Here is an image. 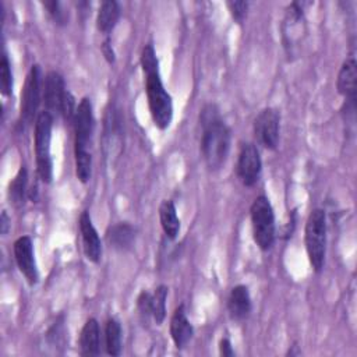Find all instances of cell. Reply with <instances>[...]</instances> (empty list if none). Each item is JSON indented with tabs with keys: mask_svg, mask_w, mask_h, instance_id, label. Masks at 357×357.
Wrapping results in <instances>:
<instances>
[{
	"mask_svg": "<svg viewBox=\"0 0 357 357\" xmlns=\"http://www.w3.org/2000/svg\"><path fill=\"white\" fill-rule=\"evenodd\" d=\"M199 121L202 127L201 149L204 159L209 169H220L230 151V130L215 105H206L202 109Z\"/></svg>",
	"mask_w": 357,
	"mask_h": 357,
	"instance_id": "6da1fadb",
	"label": "cell"
},
{
	"mask_svg": "<svg viewBox=\"0 0 357 357\" xmlns=\"http://www.w3.org/2000/svg\"><path fill=\"white\" fill-rule=\"evenodd\" d=\"M146 98L148 106L155 126L160 130H166L173 119V102L169 92L165 89L160 79L159 67L145 70Z\"/></svg>",
	"mask_w": 357,
	"mask_h": 357,
	"instance_id": "7a4b0ae2",
	"label": "cell"
},
{
	"mask_svg": "<svg viewBox=\"0 0 357 357\" xmlns=\"http://www.w3.org/2000/svg\"><path fill=\"white\" fill-rule=\"evenodd\" d=\"M305 250L315 272H321L326 251V218L322 209H314L305 223Z\"/></svg>",
	"mask_w": 357,
	"mask_h": 357,
	"instance_id": "3957f363",
	"label": "cell"
},
{
	"mask_svg": "<svg viewBox=\"0 0 357 357\" xmlns=\"http://www.w3.org/2000/svg\"><path fill=\"white\" fill-rule=\"evenodd\" d=\"M53 116L46 110L40 112L35 120V153L38 174L43 183H50L53 177V163L50 155Z\"/></svg>",
	"mask_w": 357,
	"mask_h": 357,
	"instance_id": "277c9868",
	"label": "cell"
},
{
	"mask_svg": "<svg viewBox=\"0 0 357 357\" xmlns=\"http://www.w3.org/2000/svg\"><path fill=\"white\" fill-rule=\"evenodd\" d=\"M252 234L257 245L261 250H269L275 241V215L269 199L259 195L251 205Z\"/></svg>",
	"mask_w": 357,
	"mask_h": 357,
	"instance_id": "5b68a950",
	"label": "cell"
},
{
	"mask_svg": "<svg viewBox=\"0 0 357 357\" xmlns=\"http://www.w3.org/2000/svg\"><path fill=\"white\" fill-rule=\"evenodd\" d=\"M42 73L38 64H33L26 75L25 85L21 93V119L29 124L38 113L42 96ZM36 120V119H35Z\"/></svg>",
	"mask_w": 357,
	"mask_h": 357,
	"instance_id": "8992f818",
	"label": "cell"
},
{
	"mask_svg": "<svg viewBox=\"0 0 357 357\" xmlns=\"http://www.w3.org/2000/svg\"><path fill=\"white\" fill-rule=\"evenodd\" d=\"M280 116L276 109H264L254 121V134L257 141L266 149H275L279 142Z\"/></svg>",
	"mask_w": 357,
	"mask_h": 357,
	"instance_id": "52a82bcc",
	"label": "cell"
},
{
	"mask_svg": "<svg viewBox=\"0 0 357 357\" xmlns=\"http://www.w3.org/2000/svg\"><path fill=\"white\" fill-rule=\"evenodd\" d=\"M261 169L262 162L258 148L251 142L243 144L237 159V176L240 181L247 187L254 185L259 178Z\"/></svg>",
	"mask_w": 357,
	"mask_h": 357,
	"instance_id": "ba28073f",
	"label": "cell"
},
{
	"mask_svg": "<svg viewBox=\"0 0 357 357\" xmlns=\"http://www.w3.org/2000/svg\"><path fill=\"white\" fill-rule=\"evenodd\" d=\"M73 126H74V149H88L91 137L93 132L92 103L88 98H84L77 106Z\"/></svg>",
	"mask_w": 357,
	"mask_h": 357,
	"instance_id": "9c48e42d",
	"label": "cell"
},
{
	"mask_svg": "<svg viewBox=\"0 0 357 357\" xmlns=\"http://www.w3.org/2000/svg\"><path fill=\"white\" fill-rule=\"evenodd\" d=\"M14 257L18 269L25 276L29 284H35L38 282V268L35 262L33 244L29 236H22L14 243Z\"/></svg>",
	"mask_w": 357,
	"mask_h": 357,
	"instance_id": "30bf717a",
	"label": "cell"
},
{
	"mask_svg": "<svg viewBox=\"0 0 357 357\" xmlns=\"http://www.w3.org/2000/svg\"><path fill=\"white\" fill-rule=\"evenodd\" d=\"M337 91L346 100V109L354 113L356 109V91H357V64L353 57L347 59L337 74Z\"/></svg>",
	"mask_w": 357,
	"mask_h": 357,
	"instance_id": "8fae6325",
	"label": "cell"
},
{
	"mask_svg": "<svg viewBox=\"0 0 357 357\" xmlns=\"http://www.w3.org/2000/svg\"><path fill=\"white\" fill-rule=\"evenodd\" d=\"M64 93L66 88L63 77L56 71L47 73L43 81V102L47 113H50L52 116L60 113V106Z\"/></svg>",
	"mask_w": 357,
	"mask_h": 357,
	"instance_id": "7c38bea8",
	"label": "cell"
},
{
	"mask_svg": "<svg viewBox=\"0 0 357 357\" xmlns=\"http://www.w3.org/2000/svg\"><path fill=\"white\" fill-rule=\"evenodd\" d=\"M79 231L82 237V248L86 255V258L95 264L100 261L102 255V245L100 238L98 236L96 229L92 225L91 216L86 211H84L79 216Z\"/></svg>",
	"mask_w": 357,
	"mask_h": 357,
	"instance_id": "4fadbf2b",
	"label": "cell"
},
{
	"mask_svg": "<svg viewBox=\"0 0 357 357\" xmlns=\"http://www.w3.org/2000/svg\"><path fill=\"white\" fill-rule=\"evenodd\" d=\"M192 333H194V329L185 315L184 305L177 307L170 318V335L174 344L178 349H183L191 340Z\"/></svg>",
	"mask_w": 357,
	"mask_h": 357,
	"instance_id": "5bb4252c",
	"label": "cell"
},
{
	"mask_svg": "<svg viewBox=\"0 0 357 357\" xmlns=\"http://www.w3.org/2000/svg\"><path fill=\"white\" fill-rule=\"evenodd\" d=\"M100 331L96 319L91 318L85 322L79 335V353L82 356H98L100 353Z\"/></svg>",
	"mask_w": 357,
	"mask_h": 357,
	"instance_id": "9a60e30c",
	"label": "cell"
},
{
	"mask_svg": "<svg viewBox=\"0 0 357 357\" xmlns=\"http://www.w3.org/2000/svg\"><path fill=\"white\" fill-rule=\"evenodd\" d=\"M227 308L234 319L245 318L251 311V298L248 289L244 284L234 286L227 300Z\"/></svg>",
	"mask_w": 357,
	"mask_h": 357,
	"instance_id": "2e32d148",
	"label": "cell"
},
{
	"mask_svg": "<svg viewBox=\"0 0 357 357\" xmlns=\"http://www.w3.org/2000/svg\"><path fill=\"white\" fill-rule=\"evenodd\" d=\"M106 238L112 247L117 250H127L135 240V229L130 223L120 222L107 229Z\"/></svg>",
	"mask_w": 357,
	"mask_h": 357,
	"instance_id": "e0dca14e",
	"label": "cell"
},
{
	"mask_svg": "<svg viewBox=\"0 0 357 357\" xmlns=\"http://www.w3.org/2000/svg\"><path fill=\"white\" fill-rule=\"evenodd\" d=\"M120 17V6L114 0H106L100 4L96 15V26L103 33H110Z\"/></svg>",
	"mask_w": 357,
	"mask_h": 357,
	"instance_id": "ac0fdd59",
	"label": "cell"
},
{
	"mask_svg": "<svg viewBox=\"0 0 357 357\" xmlns=\"http://www.w3.org/2000/svg\"><path fill=\"white\" fill-rule=\"evenodd\" d=\"M159 219L165 234L169 238H176L180 231V219L176 212V206L170 199H165L159 206Z\"/></svg>",
	"mask_w": 357,
	"mask_h": 357,
	"instance_id": "d6986e66",
	"label": "cell"
},
{
	"mask_svg": "<svg viewBox=\"0 0 357 357\" xmlns=\"http://www.w3.org/2000/svg\"><path fill=\"white\" fill-rule=\"evenodd\" d=\"M26 183H28V173H26V169L22 166L15 178L10 183V188H8V198H10V202L20 208L24 205L25 202V198H26Z\"/></svg>",
	"mask_w": 357,
	"mask_h": 357,
	"instance_id": "ffe728a7",
	"label": "cell"
},
{
	"mask_svg": "<svg viewBox=\"0 0 357 357\" xmlns=\"http://www.w3.org/2000/svg\"><path fill=\"white\" fill-rule=\"evenodd\" d=\"M105 340H106L107 354L119 356L121 353V326L119 321L112 318L106 322Z\"/></svg>",
	"mask_w": 357,
	"mask_h": 357,
	"instance_id": "44dd1931",
	"label": "cell"
},
{
	"mask_svg": "<svg viewBox=\"0 0 357 357\" xmlns=\"http://www.w3.org/2000/svg\"><path fill=\"white\" fill-rule=\"evenodd\" d=\"M75 151V174L81 183H86L92 173V156L88 149H74Z\"/></svg>",
	"mask_w": 357,
	"mask_h": 357,
	"instance_id": "7402d4cb",
	"label": "cell"
},
{
	"mask_svg": "<svg viewBox=\"0 0 357 357\" xmlns=\"http://www.w3.org/2000/svg\"><path fill=\"white\" fill-rule=\"evenodd\" d=\"M166 298H167V287L163 284L158 286L155 293L152 294V310H151V315L153 317L158 325H160L166 318Z\"/></svg>",
	"mask_w": 357,
	"mask_h": 357,
	"instance_id": "603a6c76",
	"label": "cell"
},
{
	"mask_svg": "<svg viewBox=\"0 0 357 357\" xmlns=\"http://www.w3.org/2000/svg\"><path fill=\"white\" fill-rule=\"evenodd\" d=\"M0 86H1L3 95H6V96L11 95L13 73H11V66H10V61H8V57L6 53L1 56V61H0Z\"/></svg>",
	"mask_w": 357,
	"mask_h": 357,
	"instance_id": "cb8c5ba5",
	"label": "cell"
},
{
	"mask_svg": "<svg viewBox=\"0 0 357 357\" xmlns=\"http://www.w3.org/2000/svg\"><path fill=\"white\" fill-rule=\"evenodd\" d=\"M75 110H77L75 99H74V96L68 91H66V93L63 96V100H61L60 113L63 114L66 121H73L74 116H75Z\"/></svg>",
	"mask_w": 357,
	"mask_h": 357,
	"instance_id": "d4e9b609",
	"label": "cell"
},
{
	"mask_svg": "<svg viewBox=\"0 0 357 357\" xmlns=\"http://www.w3.org/2000/svg\"><path fill=\"white\" fill-rule=\"evenodd\" d=\"M43 6L47 8V11L54 22H57V24L67 22V13L63 10V7L59 1H45Z\"/></svg>",
	"mask_w": 357,
	"mask_h": 357,
	"instance_id": "484cf974",
	"label": "cell"
},
{
	"mask_svg": "<svg viewBox=\"0 0 357 357\" xmlns=\"http://www.w3.org/2000/svg\"><path fill=\"white\" fill-rule=\"evenodd\" d=\"M227 7L231 13V17L241 24L244 21V18L247 17V11H248V1H229Z\"/></svg>",
	"mask_w": 357,
	"mask_h": 357,
	"instance_id": "4316f807",
	"label": "cell"
},
{
	"mask_svg": "<svg viewBox=\"0 0 357 357\" xmlns=\"http://www.w3.org/2000/svg\"><path fill=\"white\" fill-rule=\"evenodd\" d=\"M137 307H138L141 314L149 315L151 310H152V294H149L145 290L141 291V294L137 298Z\"/></svg>",
	"mask_w": 357,
	"mask_h": 357,
	"instance_id": "83f0119b",
	"label": "cell"
},
{
	"mask_svg": "<svg viewBox=\"0 0 357 357\" xmlns=\"http://www.w3.org/2000/svg\"><path fill=\"white\" fill-rule=\"evenodd\" d=\"M102 52H103V56L106 57V60H107L109 63H114L116 57H114V52H113V47H112V45H110L109 38L103 42V45H102Z\"/></svg>",
	"mask_w": 357,
	"mask_h": 357,
	"instance_id": "f1b7e54d",
	"label": "cell"
},
{
	"mask_svg": "<svg viewBox=\"0 0 357 357\" xmlns=\"http://www.w3.org/2000/svg\"><path fill=\"white\" fill-rule=\"evenodd\" d=\"M219 351L222 356H227V357H231L234 356V350L231 349V344H230V340L229 339H222L220 343H219Z\"/></svg>",
	"mask_w": 357,
	"mask_h": 357,
	"instance_id": "f546056e",
	"label": "cell"
},
{
	"mask_svg": "<svg viewBox=\"0 0 357 357\" xmlns=\"http://www.w3.org/2000/svg\"><path fill=\"white\" fill-rule=\"evenodd\" d=\"M10 219L7 216V213L3 211L1 213V219H0V223H1V234H7L8 233V229H10Z\"/></svg>",
	"mask_w": 357,
	"mask_h": 357,
	"instance_id": "4dcf8cb0",
	"label": "cell"
},
{
	"mask_svg": "<svg viewBox=\"0 0 357 357\" xmlns=\"http://www.w3.org/2000/svg\"><path fill=\"white\" fill-rule=\"evenodd\" d=\"M32 190H33V192H35V194H36V185H35V187H32ZM29 197H31V198H32V199H36V197H35V195H33V194H32V191H31V194H29Z\"/></svg>",
	"mask_w": 357,
	"mask_h": 357,
	"instance_id": "1f68e13d",
	"label": "cell"
}]
</instances>
